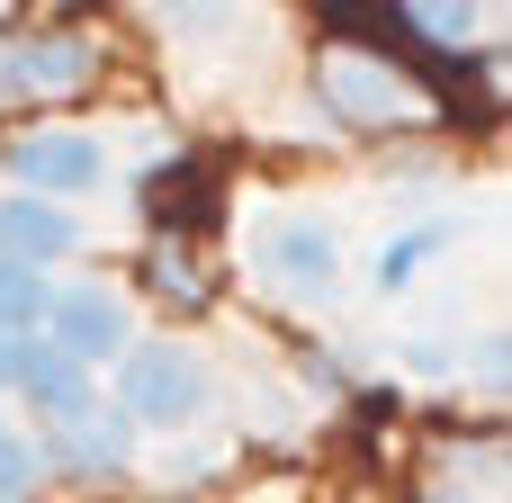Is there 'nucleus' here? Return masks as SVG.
I'll return each instance as SVG.
<instances>
[{"mask_svg": "<svg viewBox=\"0 0 512 503\" xmlns=\"http://www.w3.org/2000/svg\"><path fill=\"white\" fill-rule=\"evenodd\" d=\"M117 396H126V423H153V432H180L207 414V360L180 351V342H126V369H117Z\"/></svg>", "mask_w": 512, "mask_h": 503, "instance_id": "f257e3e1", "label": "nucleus"}, {"mask_svg": "<svg viewBox=\"0 0 512 503\" xmlns=\"http://www.w3.org/2000/svg\"><path fill=\"white\" fill-rule=\"evenodd\" d=\"M99 72V45L81 27H0V99H54Z\"/></svg>", "mask_w": 512, "mask_h": 503, "instance_id": "f03ea898", "label": "nucleus"}, {"mask_svg": "<svg viewBox=\"0 0 512 503\" xmlns=\"http://www.w3.org/2000/svg\"><path fill=\"white\" fill-rule=\"evenodd\" d=\"M36 342L63 351V360H81V369H99V360H117L135 342V324H126V297H108V288H54Z\"/></svg>", "mask_w": 512, "mask_h": 503, "instance_id": "7ed1b4c3", "label": "nucleus"}, {"mask_svg": "<svg viewBox=\"0 0 512 503\" xmlns=\"http://www.w3.org/2000/svg\"><path fill=\"white\" fill-rule=\"evenodd\" d=\"M9 171H18V198H72V189H99V135H72V126H45L27 144H9Z\"/></svg>", "mask_w": 512, "mask_h": 503, "instance_id": "20e7f679", "label": "nucleus"}, {"mask_svg": "<svg viewBox=\"0 0 512 503\" xmlns=\"http://www.w3.org/2000/svg\"><path fill=\"white\" fill-rule=\"evenodd\" d=\"M18 396H27L54 432H72V423H90V414H99V378H90L81 360L45 351V342H27V360H18Z\"/></svg>", "mask_w": 512, "mask_h": 503, "instance_id": "39448f33", "label": "nucleus"}, {"mask_svg": "<svg viewBox=\"0 0 512 503\" xmlns=\"http://www.w3.org/2000/svg\"><path fill=\"white\" fill-rule=\"evenodd\" d=\"M72 243H81V225H72L63 207H45V198H0V261H18V270H54Z\"/></svg>", "mask_w": 512, "mask_h": 503, "instance_id": "423d86ee", "label": "nucleus"}, {"mask_svg": "<svg viewBox=\"0 0 512 503\" xmlns=\"http://www.w3.org/2000/svg\"><path fill=\"white\" fill-rule=\"evenodd\" d=\"M324 99H333V108H351V117H369V126H387V117H414V108H423L387 63H360V54H333V63H324Z\"/></svg>", "mask_w": 512, "mask_h": 503, "instance_id": "0eeeda50", "label": "nucleus"}, {"mask_svg": "<svg viewBox=\"0 0 512 503\" xmlns=\"http://www.w3.org/2000/svg\"><path fill=\"white\" fill-rule=\"evenodd\" d=\"M126 414H90V423H72V432H54L45 450H36V468L54 459V468H72V477H117L126 468Z\"/></svg>", "mask_w": 512, "mask_h": 503, "instance_id": "6e6552de", "label": "nucleus"}, {"mask_svg": "<svg viewBox=\"0 0 512 503\" xmlns=\"http://www.w3.org/2000/svg\"><path fill=\"white\" fill-rule=\"evenodd\" d=\"M270 270L297 279L306 297H324V288H333V234H315V225H279V234H270Z\"/></svg>", "mask_w": 512, "mask_h": 503, "instance_id": "1a4fd4ad", "label": "nucleus"}, {"mask_svg": "<svg viewBox=\"0 0 512 503\" xmlns=\"http://www.w3.org/2000/svg\"><path fill=\"white\" fill-rule=\"evenodd\" d=\"M45 306H54L45 270H18V261H0V333H9V342H36V333H45Z\"/></svg>", "mask_w": 512, "mask_h": 503, "instance_id": "9d476101", "label": "nucleus"}, {"mask_svg": "<svg viewBox=\"0 0 512 503\" xmlns=\"http://www.w3.org/2000/svg\"><path fill=\"white\" fill-rule=\"evenodd\" d=\"M405 18H414V36H432V45H477V36H486V18L459 9V0H414Z\"/></svg>", "mask_w": 512, "mask_h": 503, "instance_id": "9b49d317", "label": "nucleus"}, {"mask_svg": "<svg viewBox=\"0 0 512 503\" xmlns=\"http://www.w3.org/2000/svg\"><path fill=\"white\" fill-rule=\"evenodd\" d=\"M36 486V441H18L9 423H0V503H18Z\"/></svg>", "mask_w": 512, "mask_h": 503, "instance_id": "f8f14e48", "label": "nucleus"}, {"mask_svg": "<svg viewBox=\"0 0 512 503\" xmlns=\"http://www.w3.org/2000/svg\"><path fill=\"white\" fill-rule=\"evenodd\" d=\"M432 243H441V225H432V234H414V243H387V252H378V279H387V288H396V279H414V261H423Z\"/></svg>", "mask_w": 512, "mask_h": 503, "instance_id": "ddd939ff", "label": "nucleus"}, {"mask_svg": "<svg viewBox=\"0 0 512 503\" xmlns=\"http://www.w3.org/2000/svg\"><path fill=\"white\" fill-rule=\"evenodd\" d=\"M153 279H162V288H180V306H198V288H207V279H198V270H189V261H180L171 243L153 252Z\"/></svg>", "mask_w": 512, "mask_h": 503, "instance_id": "4468645a", "label": "nucleus"}, {"mask_svg": "<svg viewBox=\"0 0 512 503\" xmlns=\"http://www.w3.org/2000/svg\"><path fill=\"white\" fill-rule=\"evenodd\" d=\"M18 360H27V342H9V333H0V387H18Z\"/></svg>", "mask_w": 512, "mask_h": 503, "instance_id": "2eb2a0df", "label": "nucleus"}]
</instances>
